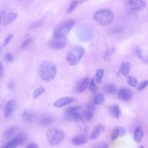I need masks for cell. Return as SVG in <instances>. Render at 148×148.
Masks as SVG:
<instances>
[{
	"mask_svg": "<svg viewBox=\"0 0 148 148\" xmlns=\"http://www.w3.org/2000/svg\"><path fill=\"white\" fill-rule=\"evenodd\" d=\"M114 18L113 12L108 8L99 9L93 14L94 21L102 26H106L110 24L113 21Z\"/></svg>",
	"mask_w": 148,
	"mask_h": 148,
	"instance_id": "7a4b0ae2",
	"label": "cell"
},
{
	"mask_svg": "<svg viewBox=\"0 0 148 148\" xmlns=\"http://www.w3.org/2000/svg\"><path fill=\"white\" fill-rule=\"evenodd\" d=\"M94 148H108V145L106 143H100L96 145Z\"/></svg>",
	"mask_w": 148,
	"mask_h": 148,
	"instance_id": "b9f144b4",
	"label": "cell"
},
{
	"mask_svg": "<svg viewBox=\"0 0 148 148\" xmlns=\"http://www.w3.org/2000/svg\"><path fill=\"white\" fill-rule=\"evenodd\" d=\"M41 24H42V21L40 20H38V21H36L32 23V24L31 25V27L36 28V27H38L40 26Z\"/></svg>",
	"mask_w": 148,
	"mask_h": 148,
	"instance_id": "7bdbcfd3",
	"label": "cell"
},
{
	"mask_svg": "<svg viewBox=\"0 0 148 148\" xmlns=\"http://www.w3.org/2000/svg\"><path fill=\"white\" fill-rule=\"evenodd\" d=\"M76 123L78 124V126L82 131L86 132L88 130V128L87 125L84 123V120L83 119H81V120L76 121Z\"/></svg>",
	"mask_w": 148,
	"mask_h": 148,
	"instance_id": "d590c367",
	"label": "cell"
},
{
	"mask_svg": "<svg viewBox=\"0 0 148 148\" xmlns=\"http://www.w3.org/2000/svg\"><path fill=\"white\" fill-rule=\"evenodd\" d=\"M15 138L18 142V146L24 144L25 142L27 139L26 135L24 133H20L17 135H16Z\"/></svg>",
	"mask_w": 148,
	"mask_h": 148,
	"instance_id": "1f68e13d",
	"label": "cell"
},
{
	"mask_svg": "<svg viewBox=\"0 0 148 148\" xmlns=\"http://www.w3.org/2000/svg\"><path fill=\"white\" fill-rule=\"evenodd\" d=\"M105 74V70L103 68H99L96 71L94 79L97 83L101 84L102 82Z\"/></svg>",
	"mask_w": 148,
	"mask_h": 148,
	"instance_id": "cb8c5ba5",
	"label": "cell"
},
{
	"mask_svg": "<svg viewBox=\"0 0 148 148\" xmlns=\"http://www.w3.org/2000/svg\"><path fill=\"white\" fill-rule=\"evenodd\" d=\"M114 51V47H110L106 50L103 56V58L105 61H109L111 58V57Z\"/></svg>",
	"mask_w": 148,
	"mask_h": 148,
	"instance_id": "4dcf8cb0",
	"label": "cell"
},
{
	"mask_svg": "<svg viewBox=\"0 0 148 148\" xmlns=\"http://www.w3.org/2000/svg\"><path fill=\"white\" fill-rule=\"evenodd\" d=\"M45 92V88L43 86H40L36 88L32 94V98L36 99L38 98L41 95H42Z\"/></svg>",
	"mask_w": 148,
	"mask_h": 148,
	"instance_id": "83f0119b",
	"label": "cell"
},
{
	"mask_svg": "<svg viewBox=\"0 0 148 148\" xmlns=\"http://www.w3.org/2000/svg\"><path fill=\"white\" fill-rule=\"evenodd\" d=\"M89 78L86 77L83 78L82 80L79 81L76 85L75 87V91L77 93L83 92L86 90L88 86L90 84Z\"/></svg>",
	"mask_w": 148,
	"mask_h": 148,
	"instance_id": "4fadbf2b",
	"label": "cell"
},
{
	"mask_svg": "<svg viewBox=\"0 0 148 148\" xmlns=\"http://www.w3.org/2000/svg\"><path fill=\"white\" fill-rule=\"evenodd\" d=\"M75 24V21L71 18L61 21L56 25L53 29V38L60 39L65 37L66 34L72 29Z\"/></svg>",
	"mask_w": 148,
	"mask_h": 148,
	"instance_id": "3957f363",
	"label": "cell"
},
{
	"mask_svg": "<svg viewBox=\"0 0 148 148\" xmlns=\"http://www.w3.org/2000/svg\"><path fill=\"white\" fill-rule=\"evenodd\" d=\"M139 148H144V147L143 146H140Z\"/></svg>",
	"mask_w": 148,
	"mask_h": 148,
	"instance_id": "7dc6e473",
	"label": "cell"
},
{
	"mask_svg": "<svg viewBox=\"0 0 148 148\" xmlns=\"http://www.w3.org/2000/svg\"><path fill=\"white\" fill-rule=\"evenodd\" d=\"M1 17V25L2 26H6L13 22L17 17V13L16 12H6L1 10L0 13Z\"/></svg>",
	"mask_w": 148,
	"mask_h": 148,
	"instance_id": "52a82bcc",
	"label": "cell"
},
{
	"mask_svg": "<svg viewBox=\"0 0 148 148\" xmlns=\"http://www.w3.org/2000/svg\"><path fill=\"white\" fill-rule=\"evenodd\" d=\"M54 121V119L52 116L48 115V114H45L41 116V117L39 119L38 121V124L43 127L49 126L51 125Z\"/></svg>",
	"mask_w": 148,
	"mask_h": 148,
	"instance_id": "2e32d148",
	"label": "cell"
},
{
	"mask_svg": "<svg viewBox=\"0 0 148 148\" xmlns=\"http://www.w3.org/2000/svg\"><path fill=\"white\" fill-rule=\"evenodd\" d=\"M127 83L131 87H136L137 85H138L136 78L134 76H129L127 79Z\"/></svg>",
	"mask_w": 148,
	"mask_h": 148,
	"instance_id": "8d00e7d4",
	"label": "cell"
},
{
	"mask_svg": "<svg viewBox=\"0 0 148 148\" xmlns=\"http://www.w3.org/2000/svg\"><path fill=\"white\" fill-rule=\"evenodd\" d=\"M132 95V91L127 87H123L119 89L117 92V97L121 101H128L131 99Z\"/></svg>",
	"mask_w": 148,
	"mask_h": 148,
	"instance_id": "7c38bea8",
	"label": "cell"
},
{
	"mask_svg": "<svg viewBox=\"0 0 148 148\" xmlns=\"http://www.w3.org/2000/svg\"><path fill=\"white\" fill-rule=\"evenodd\" d=\"M57 66L53 61L46 60L40 64L38 73L42 80L49 82L55 78L57 75Z\"/></svg>",
	"mask_w": 148,
	"mask_h": 148,
	"instance_id": "6da1fadb",
	"label": "cell"
},
{
	"mask_svg": "<svg viewBox=\"0 0 148 148\" xmlns=\"http://www.w3.org/2000/svg\"><path fill=\"white\" fill-rule=\"evenodd\" d=\"M128 5L132 10H140L145 8L146 3L143 1H129Z\"/></svg>",
	"mask_w": 148,
	"mask_h": 148,
	"instance_id": "5bb4252c",
	"label": "cell"
},
{
	"mask_svg": "<svg viewBox=\"0 0 148 148\" xmlns=\"http://www.w3.org/2000/svg\"><path fill=\"white\" fill-rule=\"evenodd\" d=\"M122 31V28L121 27H114L111 29L110 32L112 34H118Z\"/></svg>",
	"mask_w": 148,
	"mask_h": 148,
	"instance_id": "60d3db41",
	"label": "cell"
},
{
	"mask_svg": "<svg viewBox=\"0 0 148 148\" xmlns=\"http://www.w3.org/2000/svg\"><path fill=\"white\" fill-rule=\"evenodd\" d=\"M105 96L103 93H99L97 94L92 99V103L94 105H100L104 103L105 102Z\"/></svg>",
	"mask_w": 148,
	"mask_h": 148,
	"instance_id": "d4e9b609",
	"label": "cell"
},
{
	"mask_svg": "<svg viewBox=\"0 0 148 148\" xmlns=\"http://www.w3.org/2000/svg\"><path fill=\"white\" fill-rule=\"evenodd\" d=\"M65 137L64 132L62 130L51 128L47 130V139L49 144L51 146H56L62 141Z\"/></svg>",
	"mask_w": 148,
	"mask_h": 148,
	"instance_id": "8992f818",
	"label": "cell"
},
{
	"mask_svg": "<svg viewBox=\"0 0 148 148\" xmlns=\"http://www.w3.org/2000/svg\"><path fill=\"white\" fill-rule=\"evenodd\" d=\"M76 101H77V98L74 97H62L53 103V106L55 108H60L66 105H68L70 103H72L73 102H75Z\"/></svg>",
	"mask_w": 148,
	"mask_h": 148,
	"instance_id": "9c48e42d",
	"label": "cell"
},
{
	"mask_svg": "<svg viewBox=\"0 0 148 148\" xmlns=\"http://www.w3.org/2000/svg\"><path fill=\"white\" fill-rule=\"evenodd\" d=\"M26 148H38V145L35 143H31L29 144Z\"/></svg>",
	"mask_w": 148,
	"mask_h": 148,
	"instance_id": "f6af8a7d",
	"label": "cell"
},
{
	"mask_svg": "<svg viewBox=\"0 0 148 148\" xmlns=\"http://www.w3.org/2000/svg\"><path fill=\"white\" fill-rule=\"evenodd\" d=\"M17 146H18V142L16 138H13V139H10L8 143L6 144L3 148H16Z\"/></svg>",
	"mask_w": 148,
	"mask_h": 148,
	"instance_id": "d6a6232c",
	"label": "cell"
},
{
	"mask_svg": "<svg viewBox=\"0 0 148 148\" xmlns=\"http://www.w3.org/2000/svg\"><path fill=\"white\" fill-rule=\"evenodd\" d=\"M133 53H134V54L135 57H136L137 58H139L141 60H143V55H142V50L140 49V48L136 46H135L133 49Z\"/></svg>",
	"mask_w": 148,
	"mask_h": 148,
	"instance_id": "e575fe53",
	"label": "cell"
},
{
	"mask_svg": "<svg viewBox=\"0 0 148 148\" xmlns=\"http://www.w3.org/2000/svg\"><path fill=\"white\" fill-rule=\"evenodd\" d=\"M16 108V102L13 99L8 101L6 102L5 106V109H4L5 117L6 118L10 117L14 113Z\"/></svg>",
	"mask_w": 148,
	"mask_h": 148,
	"instance_id": "8fae6325",
	"label": "cell"
},
{
	"mask_svg": "<svg viewBox=\"0 0 148 148\" xmlns=\"http://www.w3.org/2000/svg\"><path fill=\"white\" fill-rule=\"evenodd\" d=\"M109 112L111 116L116 119H119L120 117L121 113L119 105L117 103L110 105L109 108Z\"/></svg>",
	"mask_w": 148,
	"mask_h": 148,
	"instance_id": "d6986e66",
	"label": "cell"
},
{
	"mask_svg": "<svg viewBox=\"0 0 148 148\" xmlns=\"http://www.w3.org/2000/svg\"><path fill=\"white\" fill-rule=\"evenodd\" d=\"M8 87L9 90H12L14 87V83L13 81H10L8 84Z\"/></svg>",
	"mask_w": 148,
	"mask_h": 148,
	"instance_id": "ee69618b",
	"label": "cell"
},
{
	"mask_svg": "<svg viewBox=\"0 0 148 148\" xmlns=\"http://www.w3.org/2000/svg\"><path fill=\"white\" fill-rule=\"evenodd\" d=\"M80 114L83 120L89 121L91 120L94 117V110L86 108V109L82 111Z\"/></svg>",
	"mask_w": 148,
	"mask_h": 148,
	"instance_id": "603a6c76",
	"label": "cell"
},
{
	"mask_svg": "<svg viewBox=\"0 0 148 148\" xmlns=\"http://www.w3.org/2000/svg\"><path fill=\"white\" fill-rule=\"evenodd\" d=\"M89 90L91 93L95 94L98 91V87L94 78H92L89 84Z\"/></svg>",
	"mask_w": 148,
	"mask_h": 148,
	"instance_id": "f546056e",
	"label": "cell"
},
{
	"mask_svg": "<svg viewBox=\"0 0 148 148\" xmlns=\"http://www.w3.org/2000/svg\"><path fill=\"white\" fill-rule=\"evenodd\" d=\"M76 36L77 39L82 42L92 40L94 36L93 27L88 24H81L77 28Z\"/></svg>",
	"mask_w": 148,
	"mask_h": 148,
	"instance_id": "5b68a950",
	"label": "cell"
},
{
	"mask_svg": "<svg viewBox=\"0 0 148 148\" xmlns=\"http://www.w3.org/2000/svg\"><path fill=\"white\" fill-rule=\"evenodd\" d=\"M86 53V49L82 46H75L68 50L66 55V61L71 66L76 65Z\"/></svg>",
	"mask_w": 148,
	"mask_h": 148,
	"instance_id": "277c9868",
	"label": "cell"
},
{
	"mask_svg": "<svg viewBox=\"0 0 148 148\" xmlns=\"http://www.w3.org/2000/svg\"><path fill=\"white\" fill-rule=\"evenodd\" d=\"M22 118L23 121L30 123L34 121L36 119V114L31 111H25L22 114Z\"/></svg>",
	"mask_w": 148,
	"mask_h": 148,
	"instance_id": "44dd1931",
	"label": "cell"
},
{
	"mask_svg": "<svg viewBox=\"0 0 148 148\" xmlns=\"http://www.w3.org/2000/svg\"><path fill=\"white\" fill-rule=\"evenodd\" d=\"M143 136V131L139 127H137L135 129V132H134V140H135V142L138 143L140 142L142 139Z\"/></svg>",
	"mask_w": 148,
	"mask_h": 148,
	"instance_id": "4316f807",
	"label": "cell"
},
{
	"mask_svg": "<svg viewBox=\"0 0 148 148\" xmlns=\"http://www.w3.org/2000/svg\"><path fill=\"white\" fill-rule=\"evenodd\" d=\"M105 130V127L103 125L99 124L97 125L94 130L92 131L90 136V140H95L97 139L99 136L100 135L101 133L102 132Z\"/></svg>",
	"mask_w": 148,
	"mask_h": 148,
	"instance_id": "e0dca14e",
	"label": "cell"
},
{
	"mask_svg": "<svg viewBox=\"0 0 148 148\" xmlns=\"http://www.w3.org/2000/svg\"><path fill=\"white\" fill-rule=\"evenodd\" d=\"M131 66V65L128 62H125L121 63V64L120 65L119 68V73L124 76H127L130 73Z\"/></svg>",
	"mask_w": 148,
	"mask_h": 148,
	"instance_id": "ac0fdd59",
	"label": "cell"
},
{
	"mask_svg": "<svg viewBox=\"0 0 148 148\" xmlns=\"http://www.w3.org/2000/svg\"><path fill=\"white\" fill-rule=\"evenodd\" d=\"M64 119L66 121H75L76 122L82 119L80 113L77 111H72L66 109L64 114Z\"/></svg>",
	"mask_w": 148,
	"mask_h": 148,
	"instance_id": "30bf717a",
	"label": "cell"
},
{
	"mask_svg": "<svg viewBox=\"0 0 148 148\" xmlns=\"http://www.w3.org/2000/svg\"><path fill=\"white\" fill-rule=\"evenodd\" d=\"M3 64L2 62H1L0 64V77L1 78L2 77L3 75Z\"/></svg>",
	"mask_w": 148,
	"mask_h": 148,
	"instance_id": "bcb514c9",
	"label": "cell"
},
{
	"mask_svg": "<svg viewBox=\"0 0 148 148\" xmlns=\"http://www.w3.org/2000/svg\"><path fill=\"white\" fill-rule=\"evenodd\" d=\"M83 2V1H72L69 4V7L67 9L66 13L68 14H70V13H72L75 10V9L77 8V6L80 3H82Z\"/></svg>",
	"mask_w": 148,
	"mask_h": 148,
	"instance_id": "484cf974",
	"label": "cell"
},
{
	"mask_svg": "<svg viewBox=\"0 0 148 148\" xmlns=\"http://www.w3.org/2000/svg\"><path fill=\"white\" fill-rule=\"evenodd\" d=\"M68 39L66 36L60 39H54L50 40L49 42V46L50 48L54 50H60L66 45Z\"/></svg>",
	"mask_w": 148,
	"mask_h": 148,
	"instance_id": "ba28073f",
	"label": "cell"
},
{
	"mask_svg": "<svg viewBox=\"0 0 148 148\" xmlns=\"http://www.w3.org/2000/svg\"><path fill=\"white\" fill-rule=\"evenodd\" d=\"M13 35L12 34H10L9 35H8L3 40V46L4 47H5L6 45H8V43L10 42V40H12V39L13 38Z\"/></svg>",
	"mask_w": 148,
	"mask_h": 148,
	"instance_id": "ab89813d",
	"label": "cell"
},
{
	"mask_svg": "<svg viewBox=\"0 0 148 148\" xmlns=\"http://www.w3.org/2000/svg\"><path fill=\"white\" fill-rule=\"evenodd\" d=\"M125 135V130L122 127H116L112 131L111 140L112 141L116 140L118 137H123Z\"/></svg>",
	"mask_w": 148,
	"mask_h": 148,
	"instance_id": "9a60e30c",
	"label": "cell"
},
{
	"mask_svg": "<svg viewBox=\"0 0 148 148\" xmlns=\"http://www.w3.org/2000/svg\"><path fill=\"white\" fill-rule=\"evenodd\" d=\"M16 131V127H10L9 128H8L4 132V134H3L4 138L6 139L10 138L13 135V134L15 133Z\"/></svg>",
	"mask_w": 148,
	"mask_h": 148,
	"instance_id": "f1b7e54d",
	"label": "cell"
},
{
	"mask_svg": "<svg viewBox=\"0 0 148 148\" xmlns=\"http://www.w3.org/2000/svg\"><path fill=\"white\" fill-rule=\"evenodd\" d=\"M147 86H148V80H145V81H143L138 84L137 89L138 91H141V90L145 89Z\"/></svg>",
	"mask_w": 148,
	"mask_h": 148,
	"instance_id": "74e56055",
	"label": "cell"
},
{
	"mask_svg": "<svg viewBox=\"0 0 148 148\" xmlns=\"http://www.w3.org/2000/svg\"><path fill=\"white\" fill-rule=\"evenodd\" d=\"M87 141H88V139L87 136L84 135H80L77 136L73 138L71 140L72 144L76 146L84 145L87 142Z\"/></svg>",
	"mask_w": 148,
	"mask_h": 148,
	"instance_id": "ffe728a7",
	"label": "cell"
},
{
	"mask_svg": "<svg viewBox=\"0 0 148 148\" xmlns=\"http://www.w3.org/2000/svg\"><path fill=\"white\" fill-rule=\"evenodd\" d=\"M5 60L9 62H12L14 60V56L13 55L10 53H7L5 55Z\"/></svg>",
	"mask_w": 148,
	"mask_h": 148,
	"instance_id": "f35d334b",
	"label": "cell"
},
{
	"mask_svg": "<svg viewBox=\"0 0 148 148\" xmlns=\"http://www.w3.org/2000/svg\"><path fill=\"white\" fill-rule=\"evenodd\" d=\"M103 91L108 94H114L117 92V87L113 83H106L103 86Z\"/></svg>",
	"mask_w": 148,
	"mask_h": 148,
	"instance_id": "7402d4cb",
	"label": "cell"
},
{
	"mask_svg": "<svg viewBox=\"0 0 148 148\" xmlns=\"http://www.w3.org/2000/svg\"><path fill=\"white\" fill-rule=\"evenodd\" d=\"M33 38H31V37H29L28 38H27L26 39H25L23 43H21V46H20V49L21 50H23V49H26L27 47H28L32 42H33Z\"/></svg>",
	"mask_w": 148,
	"mask_h": 148,
	"instance_id": "836d02e7",
	"label": "cell"
}]
</instances>
